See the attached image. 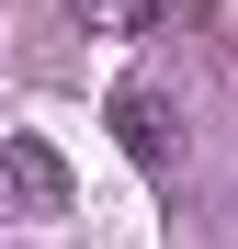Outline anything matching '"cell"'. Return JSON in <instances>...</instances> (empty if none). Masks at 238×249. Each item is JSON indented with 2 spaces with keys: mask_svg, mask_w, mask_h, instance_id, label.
Wrapping results in <instances>:
<instances>
[{
  "mask_svg": "<svg viewBox=\"0 0 238 249\" xmlns=\"http://www.w3.org/2000/svg\"><path fill=\"white\" fill-rule=\"evenodd\" d=\"M0 181H12L23 215H68V159L46 136H0Z\"/></svg>",
  "mask_w": 238,
  "mask_h": 249,
  "instance_id": "1",
  "label": "cell"
},
{
  "mask_svg": "<svg viewBox=\"0 0 238 249\" xmlns=\"http://www.w3.org/2000/svg\"><path fill=\"white\" fill-rule=\"evenodd\" d=\"M68 12L91 23V34H147V23H159V0H68Z\"/></svg>",
  "mask_w": 238,
  "mask_h": 249,
  "instance_id": "3",
  "label": "cell"
},
{
  "mask_svg": "<svg viewBox=\"0 0 238 249\" xmlns=\"http://www.w3.org/2000/svg\"><path fill=\"white\" fill-rule=\"evenodd\" d=\"M113 136H125V159H136V170H170V159H182V136H170V102H159L147 79H125V91H113Z\"/></svg>",
  "mask_w": 238,
  "mask_h": 249,
  "instance_id": "2",
  "label": "cell"
}]
</instances>
